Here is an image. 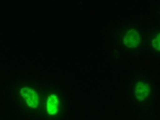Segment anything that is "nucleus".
Returning a JSON list of instances; mask_svg holds the SVG:
<instances>
[{"label": "nucleus", "mask_w": 160, "mask_h": 120, "mask_svg": "<svg viewBox=\"0 0 160 120\" xmlns=\"http://www.w3.org/2000/svg\"><path fill=\"white\" fill-rule=\"evenodd\" d=\"M152 46L154 47L155 50H160V34L158 33V35L152 40Z\"/></svg>", "instance_id": "39448f33"}, {"label": "nucleus", "mask_w": 160, "mask_h": 120, "mask_svg": "<svg viewBox=\"0 0 160 120\" xmlns=\"http://www.w3.org/2000/svg\"><path fill=\"white\" fill-rule=\"evenodd\" d=\"M59 99L56 94H50L46 101V111L49 115H56L59 111Z\"/></svg>", "instance_id": "20e7f679"}, {"label": "nucleus", "mask_w": 160, "mask_h": 120, "mask_svg": "<svg viewBox=\"0 0 160 120\" xmlns=\"http://www.w3.org/2000/svg\"><path fill=\"white\" fill-rule=\"evenodd\" d=\"M123 43L128 48H136L141 43V36L139 32L134 29H130L125 33L124 38H123Z\"/></svg>", "instance_id": "f03ea898"}, {"label": "nucleus", "mask_w": 160, "mask_h": 120, "mask_svg": "<svg viewBox=\"0 0 160 120\" xmlns=\"http://www.w3.org/2000/svg\"><path fill=\"white\" fill-rule=\"evenodd\" d=\"M21 96L23 97L24 101L26 102L27 106L32 109H36L39 105V96L35 89H32L31 87H22L20 89Z\"/></svg>", "instance_id": "f257e3e1"}, {"label": "nucleus", "mask_w": 160, "mask_h": 120, "mask_svg": "<svg viewBox=\"0 0 160 120\" xmlns=\"http://www.w3.org/2000/svg\"><path fill=\"white\" fill-rule=\"evenodd\" d=\"M149 93H150V85L143 81H138L136 84V90H134V96L137 100L140 102L146 100Z\"/></svg>", "instance_id": "7ed1b4c3"}]
</instances>
